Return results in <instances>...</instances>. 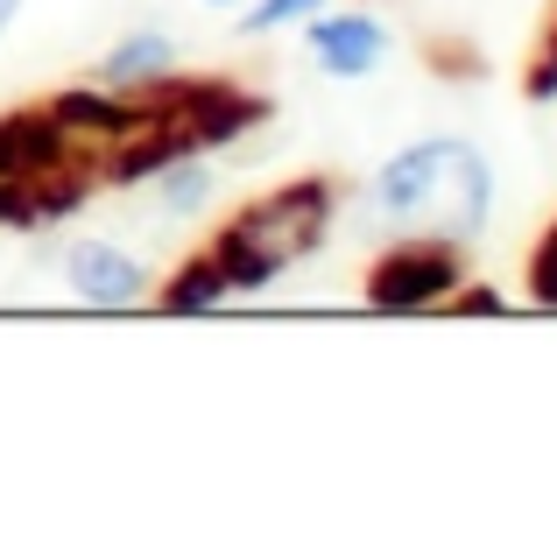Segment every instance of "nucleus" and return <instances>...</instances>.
<instances>
[{"label": "nucleus", "mask_w": 557, "mask_h": 543, "mask_svg": "<svg viewBox=\"0 0 557 543\" xmlns=\"http://www.w3.org/2000/svg\"><path fill=\"white\" fill-rule=\"evenodd\" d=\"M368 212L403 233L473 240L494 219V163L466 135H417L368 177Z\"/></svg>", "instance_id": "1"}, {"label": "nucleus", "mask_w": 557, "mask_h": 543, "mask_svg": "<svg viewBox=\"0 0 557 543\" xmlns=\"http://www.w3.org/2000/svg\"><path fill=\"white\" fill-rule=\"evenodd\" d=\"M42 107L57 113V127H64L71 141H78L85 156H99V149H113L121 135H135L141 121H149V92H113V85H99V78H78V85H64V92H50Z\"/></svg>", "instance_id": "7"}, {"label": "nucleus", "mask_w": 557, "mask_h": 543, "mask_svg": "<svg viewBox=\"0 0 557 543\" xmlns=\"http://www.w3.org/2000/svg\"><path fill=\"white\" fill-rule=\"evenodd\" d=\"M473 275V255L466 240L451 233H403L368 261L360 275V304L381 318H423V311H445V297Z\"/></svg>", "instance_id": "3"}, {"label": "nucleus", "mask_w": 557, "mask_h": 543, "mask_svg": "<svg viewBox=\"0 0 557 543\" xmlns=\"http://www.w3.org/2000/svg\"><path fill=\"white\" fill-rule=\"evenodd\" d=\"M522 99H530V107H557V57L550 50H536L530 64H522Z\"/></svg>", "instance_id": "15"}, {"label": "nucleus", "mask_w": 557, "mask_h": 543, "mask_svg": "<svg viewBox=\"0 0 557 543\" xmlns=\"http://www.w3.org/2000/svg\"><path fill=\"white\" fill-rule=\"evenodd\" d=\"M149 190H156V212H163V219H205V212H212V198H219V170H212V156H205V149H190L170 170H156Z\"/></svg>", "instance_id": "11"}, {"label": "nucleus", "mask_w": 557, "mask_h": 543, "mask_svg": "<svg viewBox=\"0 0 557 543\" xmlns=\"http://www.w3.org/2000/svg\"><path fill=\"white\" fill-rule=\"evenodd\" d=\"M184 71V50L170 28H127V36H113L107 50H99L92 78L113 85V92H156L163 78H177Z\"/></svg>", "instance_id": "9"}, {"label": "nucleus", "mask_w": 557, "mask_h": 543, "mask_svg": "<svg viewBox=\"0 0 557 543\" xmlns=\"http://www.w3.org/2000/svg\"><path fill=\"white\" fill-rule=\"evenodd\" d=\"M205 8H240V0H205Z\"/></svg>", "instance_id": "17"}, {"label": "nucleus", "mask_w": 557, "mask_h": 543, "mask_svg": "<svg viewBox=\"0 0 557 543\" xmlns=\"http://www.w3.org/2000/svg\"><path fill=\"white\" fill-rule=\"evenodd\" d=\"M85 163V149L57 127L50 107H8L0 113V184H36Z\"/></svg>", "instance_id": "8"}, {"label": "nucleus", "mask_w": 557, "mask_h": 543, "mask_svg": "<svg viewBox=\"0 0 557 543\" xmlns=\"http://www.w3.org/2000/svg\"><path fill=\"white\" fill-rule=\"evenodd\" d=\"M368 8H388V0H368Z\"/></svg>", "instance_id": "18"}, {"label": "nucleus", "mask_w": 557, "mask_h": 543, "mask_svg": "<svg viewBox=\"0 0 557 543\" xmlns=\"http://www.w3.org/2000/svg\"><path fill=\"white\" fill-rule=\"evenodd\" d=\"M14 14H22V0H0V42H8V28H14Z\"/></svg>", "instance_id": "16"}, {"label": "nucleus", "mask_w": 557, "mask_h": 543, "mask_svg": "<svg viewBox=\"0 0 557 543\" xmlns=\"http://www.w3.org/2000/svg\"><path fill=\"white\" fill-rule=\"evenodd\" d=\"M156 113L163 121H177L190 135V149H233V141H247L261 121H269V99L247 92L240 78H163L156 85Z\"/></svg>", "instance_id": "4"}, {"label": "nucleus", "mask_w": 557, "mask_h": 543, "mask_svg": "<svg viewBox=\"0 0 557 543\" xmlns=\"http://www.w3.org/2000/svg\"><path fill=\"white\" fill-rule=\"evenodd\" d=\"M325 8L332 0H240V8H233V28H240V36H289V28H304Z\"/></svg>", "instance_id": "12"}, {"label": "nucleus", "mask_w": 557, "mask_h": 543, "mask_svg": "<svg viewBox=\"0 0 557 543\" xmlns=\"http://www.w3.org/2000/svg\"><path fill=\"white\" fill-rule=\"evenodd\" d=\"M57 275H64L71 304H85V311H141V304L156 297V269L127 240H107V233L64 240Z\"/></svg>", "instance_id": "5"}, {"label": "nucleus", "mask_w": 557, "mask_h": 543, "mask_svg": "<svg viewBox=\"0 0 557 543\" xmlns=\"http://www.w3.org/2000/svg\"><path fill=\"white\" fill-rule=\"evenodd\" d=\"M502 311H508V297L494 283H473V275L445 297V318H502Z\"/></svg>", "instance_id": "14"}, {"label": "nucleus", "mask_w": 557, "mask_h": 543, "mask_svg": "<svg viewBox=\"0 0 557 543\" xmlns=\"http://www.w3.org/2000/svg\"><path fill=\"white\" fill-rule=\"evenodd\" d=\"M522 297L536 311H557V219L530 240V261H522Z\"/></svg>", "instance_id": "13"}, {"label": "nucleus", "mask_w": 557, "mask_h": 543, "mask_svg": "<svg viewBox=\"0 0 557 543\" xmlns=\"http://www.w3.org/2000/svg\"><path fill=\"white\" fill-rule=\"evenodd\" d=\"M339 226V184L332 177H289L261 198H247L240 212H226L205 240V255L219 261L233 297H261L275 289L297 261H311Z\"/></svg>", "instance_id": "2"}, {"label": "nucleus", "mask_w": 557, "mask_h": 543, "mask_svg": "<svg viewBox=\"0 0 557 543\" xmlns=\"http://www.w3.org/2000/svg\"><path fill=\"white\" fill-rule=\"evenodd\" d=\"M297 36H304V57H311L318 78H339V85L374 78V71L388 64V50H395V28L381 22V8H368V0H332V8L311 14Z\"/></svg>", "instance_id": "6"}, {"label": "nucleus", "mask_w": 557, "mask_h": 543, "mask_svg": "<svg viewBox=\"0 0 557 543\" xmlns=\"http://www.w3.org/2000/svg\"><path fill=\"white\" fill-rule=\"evenodd\" d=\"M149 304L170 311V318H205V311H219V304H233V289H226V275H219V261L205 255V247H190L170 275H156Z\"/></svg>", "instance_id": "10"}]
</instances>
